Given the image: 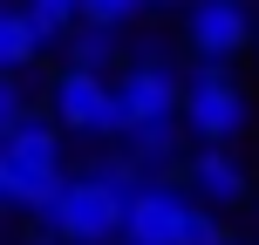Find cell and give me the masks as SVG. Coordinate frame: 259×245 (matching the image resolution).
Masks as SVG:
<instances>
[{"instance_id":"1","label":"cell","mask_w":259,"mask_h":245,"mask_svg":"<svg viewBox=\"0 0 259 245\" xmlns=\"http://www.w3.org/2000/svg\"><path fill=\"white\" fill-rule=\"evenodd\" d=\"M62 184H68V170H62V123L27 116L21 129L0 136V198L14 211H34L41 218L62 198Z\"/></svg>"},{"instance_id":"2","label":"cell","mask_w":259,"mask_h":245,"mask_svg":"<svg viewBox=\"0 0 259 245\" xmlns=\"http://www.w3.org/2000/svg\"><path fill=\"white\" fill-rule=\"evenodd\" d=\"M41 225H55V232L75 238V245H116L130 232V191H116L103 170L96 177H68L62 198L41 211Z\"/></svg>"},{"instance_id":"3","label":"cell","mask_w":259,"mask_h":245,"mask_svg":"<svg viewBox=\"0 0 259 245\" xmlns=\"http://www.w3.org/2000/svg\"><path fill=\"white\" fill-rule=\"evenodd\" d=\"M184 129H191L198 143H232L239 129L252 123L246 109V89L232 82V68H225V55H198L191 82H184Z\"/></svg>"},{"instance_id":"4","label":"cell","mask_w":259,"mask_h":245,"mask_svg":"<svg viewBox=\"0 0 259 245\" xmlns=\"http://www.w3.org/2000/svg\"><path fill=\"white\" fill-rule=\"evenodd\" d=\"M48 116L62 123V129H75V136H123V103H116V89L103 82V68H82V62H68L62 75H55Z\"/></svg>"},{"instance_id":"5","label":"cell","mask_w":259,"mask_h":245,"mask_svg":"<svg viewBox=\"0 0 259 245\" xmlns=\"http://www.w3.org/2000/svg\"><path fill=\"white\" fill-rule=\"evenodd\" d=\"M116 103H123V129L130 123H157V116H178L184 109V82L170 75V62L150 48V55H137L130 75L116 82Z\"/></svg>"},{"instance_id":"6","label":"cell","mask_w":259,"mask_h":245,"mask_svg":"<svg viewBox=\"0 0 259 245\" xmlns=\"http://www.w3.org/2000/svg\"><path fill=\"white\" fill-rule=\"evenodd\" d=\"M178 184H184L191 198H205V205L232 211L239 198H246V164L232 157V143H198V157L178 164Z\"/></svg>"},{"instance_id":"7","label":"cell","mask_w":259,"mask_h":245,"mask_svg":"<svg viewBox=\"0 0 259 245\" xmlns=\"http://www.w3.org/2000/svg\"><path fill=\"white\" fill-rule=\"evenodd\" d=\"M246 0H191L184 7V41H191V55H225L232 62L239 48H246Z\"/></svg>"},{"instance_id":"8","label":"cell","mask_w":259,"mask_h":245,"mask_svg":"<svg viewBox=\"0 0 259 245\" xmlns=\"http://www.w3.org/2000/svg\"><path fill=\"white\" fill-rule=\"evenodd\" d=\"M48 48V27L34 21V7L27 0H14V7H0V68H34V55Z\"/></svg>"},{"instance_id":"9","label":"cell","mask_w":259,"mask_h":245,"mask_svg":"<svg viewBox=\"0 0 259 245\" xmlns=\"http://www.w3.org/2000/svg\"><path fill=\"white\" fill-rule=\"evenodd\" d=\"M178 123H184V116H157V123H130V129H123V150L137 157L143 170H178Z\"/></svg>"},{"instance_id":"10","label":"cell","mask_w":259,"mask_h":245,"mask_svg":"<svg viewBox=\"0 0 259 245\" xmlns=\"http://www.w3.org/2000/svg\"><path fill=\"white\" fill-rule=\"evenodd\" d=\"M116 34H123V27H96V21H82V34L68 41V62H82V68L116 62Z\"/></svg>"},{"instance_id":"11","label":"cell","mask_w":259,"mask_h":245,"mask_svg":"<svg viewBox=\"0 0 259 245\" xmlns=\"http://www.w3.org/2000/svg\"><path fill=\"white\" fill-rule=\"evenodd\" d=\"M143 7H150V0H82V21H96V27H130Z\"/></svg>"},{"instance_id":"12","label":"cell","mask_w":259,"mask_h":245,"mask_svg":"<svg viewBox=\"0 0 259 245\" xmlns=\"http://www.w3.org/2000/svg\"><path fill=\"white\" fill-rule=\"evenodd\" d=\"M27 7H34V21L48 27V41H55V34H68V27L82 21V0H27Z\"/></svg>"},{"instance_id":"13","label":"cell","mask_w":259,"mask_h":245,"mask_svg":"<svg viewBox=\"0 0 259 245\" xmlns=\"http://www.w3.org/2000/svg\"><path fill=\"white\" fill-rule=\"evenodd\" d=\"M150 7H191V0H150Z\"/></svg>"},{"instance_id":"14","label":"cell","mask_w":259,"mask_h":245,"mask_svg":"<svg viewBox=\"0 0 259 245\" xmlns=\"http://www.w3.org/2000/svg\"><path fill=\"white\" fill-rule=\"evenodd\" d=\"M219 245H246V238H219Z\"/></svg>"}]
</instances>
